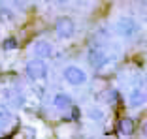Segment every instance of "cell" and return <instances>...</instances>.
Returning <instances> with one entry per match:
<instances>
[{
  "mask_svg": "<svg viewBox=\"0 0 147 139\" xmlns=\"http://www.w3.org/2000/svg\"><path fill=\"white\" fill-rule=\"evenodd\" d=\"M87 58H89V64L94 70H102L108 64V55H106L104 47H100V45H91L89 53H87Z\"/></svg>",
  "mask_w": 147,
  "mask_h": 139,
  "instance_id": "cell-4",
  "label": "cell"
},
{
  "mask_svg": "<svg viewBox=\"0 0 147 139\" xmlns=\"http://www.w3.org/2000/svg\"><path fill=\"white\" fill-rule=\"evenodd\" d=\"M142 132H143V135H145V137H147V120L143 122V126H142Z\"/></svg>",
  "mask_w": 147,
  "mask_h": 139,
  "instance_id": "cell-11",
  "label": "cell"
},
{
  "mask_svg": "<svg viewBox=\"0 0 147 139\" xmlns=\"http://www.w3.org/2000/svg\"><path fill=\"white\" fill-rule=\"evenodd\" d=\"M53 105H55L57 111H70V109H74V104H72V98L66 94H57L55 98H53Z\"/></svg>",
  "mask_w": 147,
  "mask_h": 139,
  "instance_id": "cell-8",
  "label": "cell"
},
{
  "mask_svg": "<svg viewBox=\"0 0 147 139\" xmlns=\"http://www.w3.org/2000/svg\"><path fill=\"white\" fill-rule=\"evenodd\" d=\"M15 47H17V41H15L13 38H8L4 41V49H8V51H11V49H15Z\"/></svg>",
  "mask_w": 147,
  "mask_h": 139,
  "instance_id": "cell-10",
  "label": "cell"
},
{
  "mask_svg": "<svg viewBox=\"0 0 147 139\" xmlns=\"http://www.w3.org/2000/svg\"><path fill=\"white\" fill-rule=\"evenodd\" d=\"M55 30H57V36H59V38L68 39L76 34V23L70 17H59L57 23H55Z\"/></svg>",
  "mask_w": 147,
  "mask_h": 139,
  "instance_id": "cell-5",
  "label": "cell"
},
{
  "mask_svg": "<svg viewBox=\"0 0 147 139\" xmlns=\"http://www.w3.org/2000/svg\"><path fill=\"white\" fill-rule=\"evenodd\" d=\"M115 30H117V34L121 36V38L132 39V38L138 36L140 26H138V23L130 17V15H121V17L115 21Z\"/></svg>",
  "mask_w": 147,
  "mask_h": 139,
  "instance_id": "cell-1",
  "label": "cell"
},
{
  "mask_svg": "<svg viewBox=\"0 0 147 139\" xmlns=\"http://www.w3.org/2000/svg\"><path fill=\"white\" fill-rule=\"evenodd\" d=\"M147 102V77H138L136 85L132 87L128 94V105L130 107H140Z\"/></svg>",
  "mask_w": 147,
  "mask_h": 139,
  "instance_id": "cell-2",
  "label": "cell"
},
{
  "mask_svg": "<svg viewBox=\"0 0 147 139\" xmlns=\"http://www.w3.org/2000/svg\"><path fill=\"white\" fill-rule=\"evenodd\" d=\"M25 74L28 79H32V81H40V79H43L45 75H47V64L43 60H28L25 66Z\"/></svg>",
  "mask_w": 147,
  "mask_h": 139,
  "instance_id": "cell-3",
  "label": "cell"
},
{
  "mask_svg": "<svg viewBox=\"0 0 147 139\" xmlns=\"http://www.w3.org/2000/svg\"><path fill=\"white\" fill-rule=\"evenodd\" d=\"M119 134H121L123 137H128V135L132 134V120H130V118H121V120H119Z\"/></svg>",
  "mask_w": 147,
  "mask_h": 139,
  "instance_id": "cell-9",
  "label": "cell"
},
{
  "mask_svg": "<svg viewBox=\"0 0 147 139\" xmlns=\"http://www.w3.org/2000/svg\"><path fill=\"white\" fill-rule=\"evenodd\" d=\"M62 75H64L66 83H70V85H74V87L83 85V83L87 81V74L81 68H78V66H66L64 72H62Z\"/></svg>",
  "mask_w": 147,
  "mask_h": 139,
  "instance_id": "cell-6",
  "label": "cell"
},
{
  "mask_svg": "<svg viewBox=\"0 0 147 139\" xmlns=\"http://www.w3.org/2000/svg\"><path fill=\"white\" fill-rule=\"evenodd\" d=\"M34 55L38 57V60L49 58L53 55V45L49 43L47 39H38V41L34 43Z\"/></svg>",
  "mask_w": 147,
  "mask_h": 139,
  "instance_id": "cell-7",
  "label": "cell"
}]
</instances>
